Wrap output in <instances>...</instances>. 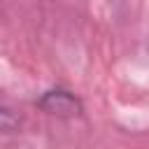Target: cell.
<instances>
[{"mask_svg": "<svg viewBox=\"0 0 149 149\" xmlns=\"http://www.w3.org/2000/svg\"><path fill=\"white\" fill-rule=\"evenodd\" d=\"M40 105L51 114H77V109H79V102L68 91H49V93H44Z\"/></svg>", "mask_w": 149, "mask_h": 149, "instance_id": "cell-1", "label": "cell"}]
</instances>
